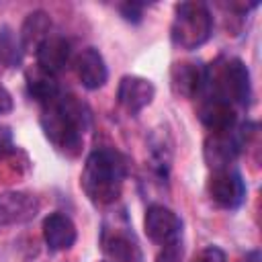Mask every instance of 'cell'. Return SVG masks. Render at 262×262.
I'll return each instance as SVG.
<instances>
[{
	"instance_id": "1",
	"label": "cell",
	"mask_w": 262,
	"mask_h": 262,
	"mask_svg": "<svg viewBox=\"0 0 262 262\" xmlns=\"http://www.w3.org/2000/svg\"><path fill=\"white\" fill-rule=\"evenodd\" d=\"M88 108L72 94H61L41 108V127L53 147L70 158L82 151Z\"/></svg>"
},
{
	"instance_id": "13",
	"label": "cell",
	"mask_w": 262,
	"mask_h": 262,
	"mask_svg": "<svg viewBox=\"0 0 262 262\" xmlns=\"http://www.w3.org/2000/svg\"><path fill=\"white\" fill-rule=\"evenodd\" d=\"M76 74H78L82 86L88 90H96V88L104 86V82L108 78V70H106V63H104V57L100 55V51L94 47L82 49L80 55L76 57Z\"/></svg>"
},
{
	"instance_id": "5",
	"label": "cell",
	"mask_w": 262,
	"mask_h": 262,
	"mask_svg": "<svg viewBox=\"0 0 262 262\" xmlns=\"http://www.w3.org/2000/svg\"><path fill=\"white\" fill-rule=\"evenodd\" d=\"M209 196L215 205L223 209H235L244 203L246 196V184L239 176V172L225 168V170H213L207 182Z\"/></svg>"
},
{
	"instance_id": "12",
	"label": "cell",
	"mask_w": 262,
	"mask_h": 262,
	"mask_svg": "<svg viewBox=\"0 0 262 262\" xmlns=\"http://www.w3.org/2000/svg\"><path fill=\"white\" fill-rule=\"evenodd\" d=\"M102 252L113 260V262H139L141 252L131 233L125 229H104L102 239H100Z\"/></svg>"
},
{
	"instance_id": "18",
	"label": "cell",
	"mask_w": 262,
	"mask_h": 262,
	"mask_svg": "<svg viewBox=\"0 0 262 262\" xmlns=\"http://www.w3.org/2000/svg\"><path fill=\"white\" fill-rule=\"evenodd\" d=\"M18 59H20V43L16 41L14 33L2 25L0 27V74L6 68L18 63Z\"/></svg>"
},
{
	"instance_id": "14",
	"label": "cell",
	"mask_w": 262,
	"mask_h": 262,
	"mask_svg": "<svg viewBox=\"0 0 262 262\" xmlns=\"http://www.w3.org/2000/svg\"><path fill=\"white\" fill-rule=\"evenodd\" d=\"M199 119L211 133H221V131H231L237 117L233 104L215 96H207V100L199 108Z\"/></svg>"
},
{
	"instance_id": "10",
	"label": "cell",
	"mask_w": 262,
	"mask_h": 262,
	"mask_svg": "<svg viewBox=\"0 0 262 262\" xmlns=\"http://www.w3.org/2000/svg\"><path fill=\"white\" fill-rule=\"evenodd\" d=\"M237 151H239V143H237V137H235L233 129L231 131H221V133H211L205 139V147H203L205 162L213 170L229 168V164H233Z\"/></svg>"
},
{
	"instance_id": "21",
	"label": "cell",
	"mask_w": 262,
	"mask_h": 262,
	"mask_svg": "<svg viewBox=\"0 0 262 262\" xmlns=\"http://www.w3.org/2000/svg\"><path fill=\"white\" fill-rule=\"evenodd\" d=\"M119 10H121L123 18L137 23V20H141V14H143V4H137V2H125V4H121V6H119Z\"/></svg>"
},
{
	"instance_id": "2",
	"label": "cell",
	"mask_w": 262,
	"mask_h": 262,
	"mask_svg": "<svg viewBox=\"0 0 262 262\" xmlns=\"http://www.w3.org/2000/svg\"><path fill=\"white\" fill-rule=\"evenodd\" d=\"M125 176L127 160L117 149L100 147L86 158L80 176V186L90 201L98 205H108L119 199Z\"/></svg>"
},
{
	"instance_id": "20",
	"label": "cell",
	"mask_w": 262,
	"mask_h": 262,
	"mask_svg": "<svg viewBox=\"0 0 262 262\" xmlns=\"http://www.w3.org/2000/svg\"><path fill=\"white\" fill-rule=\"evenodd\" d=\"M192 262H225V254H223L221 248H217V246H209V248L201 250V252L194 256Z\"/></svg>"
},
{
	"instance_id": "16",
	"label": "cell",
	"mask_w": 262,
	"mask_h": 262,
	"mask_svg": "<svg viewBox=\"0 0 262 262\" xmlns=\"http://www.w3.org/2000/svg\"><path fill=\"white\" fill-rule=\"evenodd\" d=\"M49 29H51V18L47 12L35 10L31 14H27V18L20 27V35H18L20 49L37 51L41 47V43L49 37Z\"/></svg>"
},
{
	"instance_id": "19",
	"label": "cell",
	"mask_w": 262,
	"mask_h": 262,
	"mask_svg": "<svg viewBox=\"0 0 262 262\" xmlns=\"http://www.w3.org/2000/svg\"><path fill=\"white\" fill-rule=\"evenodd\" d=\"M182 254H184V248H182V242L178 237V239L162 246L160 254L156 256V262H182Z\"/></svg>"
},
{
	"instance_id": "24",
	"label": "cell",
	"mask_w": 262,
	"mask_h": 262,
	"mask_svg": "<svg viewBox=\"0 0 262 262\" xmlns=\"http://www.w3.org/2000/svg\"><path fill=\"white\" fill-rule=\"evenodd\" d=\"M102 262H104V260H102Z\"/></svg>"
},
{
	"instance_id": "4",
	"label": "cell",
	"mask_w": 262,
	"mask_h": 262,
	"mask_svg": "<svg viewBox=\"0 0 262 262\" xmlns=\"http://www.w3.org/2000/svg\"><path fill=\"white\" fill-rule=\"evenodd\" d=\"M213 33V16L203 2H180L174 6L170 27L172 43L180 49H196L209 41Z\"/></svg>"
},
{
	"instance_id": "15",
	"label": "cell",
	"mask_w": 262,
	"mask_h": 262,
	"mask_svg": "<svg viewBox=\"0 0 262 262\" xmlns=\"http://www.w3.org/2000/svg\"><path fill=\"white\" fill-rule=\"evenodd\" d=\"M35 53H37V66H39L43 72L55 76V74H59V72L68 66V61H70V43H68L63 37L49 35V37L41 43V47H39Z\"/></svg>"
},
{
	"instance_id": "3",
	"label": "cell",
	"mask_w": 262,
	"mask_h": 262,
	"mask_svg": "<svg viewBox=\"0 0 262 262\" xmlns=\"http://www.w3.org/2000/svg\"><path fill=\"white\" fill-rule=\"evenodd\" d=\"M205 84L211 88V96L221 98L229 104L248 106L252 98L250 72L237 57H221L205 70Z\"/></svg>"
},
{
	"instance_id": "23",
	"label": "cell",
	"mask_w": 262,
	"mask_h": 262,
	"mask_svg": "<svg viewBox=\"0 0 262 262\" xmlns=\"http://www.w3.org/2000/svg\"><path fill=\"white\" fill-rule=\"evenodd\" d=\"M12 106H14V102H12L10 92H8L4 86H0V115L10 113V111H12Z\"/></svg>"
},
{
	"instance_id": "17",
	"label": "cell",
	"mask_w": 262,
	"mask_h": 262,
	"mask_svg": "<svg viewBox=\"0 0 262 262\" xmlns=\"http://www.w3.org/2000/svg\"><path fill=\"white\" fill-rule=\"evenodd\" d=\"M25 78H27V90H29V94L37 102H41V106L59 96V86H57L55 76L43 72L39 66L33 68V70H27V76Z\"/></svg>"
},
{
	"instance_id": "8",
	"label": "cell",
	"mask_w": 262,
	"mask_h": 262,
	"mask_svg": "<svg viewBox=\"0 0 262 262\" xmlns=\"http://www.w3.org/2000/svg\"><path fill=\"white\" fill-rule=\"evenodd\" d=\"M156 96V88L147 78L141 76H123L119 80V88H117V100L119 104L135 115L141 108H145Z\"/></svg>"
},
{
	"instance_id": "11",
	"label": "cell",
	"mask_w": 262,
	"mask_h": 262,
	"mask_svg": "<svg viewBox=\"0 0 262 262\" xmlns=\"http://www.w3.org/2000/svg\"><path fill=\"white\" fill-rule=\"evenodd\" d=\"M78 237L74 221L63 213H51L43 219V239L49 250H70Z\"/></svg>"
},
{
	"instance_id": "9",
	"label": "cell",
	"mask_w": 262,
	"mask_h": 262,
	"mask_svg": "<svg viewBox=\"0 0 262 262\" xmlns=\"http://www.w3.org/2000/svg\"><path fill=\"white\" fill-rule=\"evenodd\" d=\"M172 92L180 98H194L205 86V68L199 61H174L170 68Z\"/></svg>"
},
{
	"instance_id": "6",
	"label": "cell",
	"mask_w": 262,
	"mask_h": 262,
	"mask_svg": "<svg viewBox=\"0 0 262 262\" xmlns=\"http://www.w3.org/2000/svg\"><path fill=\"white\" fill-rule=\"evenodd\" d=\"M143 229L151 242L164 246L180 237L182 221L172 209L164 205H149L143 217Z\"/></svg>"
},
{
	"instance_id": "7",
	"label": "cell",
	"mask_w": 262,
	"mask_h": 262,
	"mask_svg": "<svg viewBox=\"0 0 262 262\" xmlns=\"http://www.w3.org/2000/svg\"><path fill=\"white\" fill-rule=\"evenodd\" d=\"M41 209V203L35 194L23 190L0 192V225H14L31 221Z\"/></svg>"
},
{
	"instance_id": "22",
	"label": "cell",
	"mask_w": 262,
	"mask_h": 262,
	"mask_svg": "<svg viewBox=\"0 0 262 262\" xmlns=\"http://www.w3.org/2000/svg\"><path fill=\"white\" fill-rule=\"evenodd\" d=\"M12 149H14V137H12L10 127L0 125V156L10 154Z\"/></svg>"
}]
</instances>
